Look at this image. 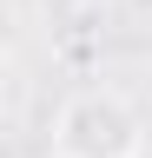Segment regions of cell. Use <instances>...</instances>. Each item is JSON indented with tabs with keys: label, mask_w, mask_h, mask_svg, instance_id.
<instances>
[{
	"label": "cell",
	"mask_w": 152,
	"mask_h": 158,
	"mask_svg": "<svg viewBox=\"0 0 152 158\" xmlns=\"http://www.w3.org/2000/svg\"><path fill=\"white\" fill-rule=\"evenodd\" d=\"M139 152H145V118L112 86H86L53 112V158H139Z\"/></svg>",
	"instance_id": "6da1fadb"
}]
</instances>
